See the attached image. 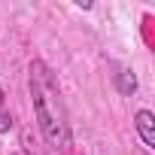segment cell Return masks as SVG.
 I'll return each mask as SVG.
<instances>
[{
  "instance_id": "cell-1",
  "label": "cell",
  "mask_w": 155,
  "mask_h": 155,
  "mask_svg": "<svg viewBox=\"0 0 155 155\" xmlns=\"http://www.w3.org/2000/svg\"><path fill=\"white\" fill-rule=\"evenodd\" d=\"M31 101H34V113H37V125L46 137V143L52 149H64L67 146V119L61 110V91L52 70L43 61L31 64Z\"/></svg>"
},
{
  "instance_id": "cell-2",
  "label": "cell",
  "mask_w": 155,
  "mask_h": 155,
  "mask_svg": "<svg viewBox=\"0 0 155 155\" xmlns=\"http://www.w3.org/2000/svg\"><path fill=\"white\" fill-rule=\"evenodd\" d=\"M134 128H137L143 146L152 152V149H155V113H152V110H137V116H134Z\"/></svg>"
},
{
  "instance_id": "cell-3",
  "label": "cell",
  "mask_w": 155,
  "mask_h": 155,
  "mask_svg": "<svg viewBox=\"0 0 155 155\" xmlns=\"http://www.w3.org/2000/svg\"><path fill=\"white\" fill-rule=\"evenodd\" d=\"M116 91L125 94V97H131V94L137 91V76H134V70H119V73H116Z\"/></svg>"
},
{
  "instance_id": "cell-4",
  "label": "cell",
  "mask_w": 155,
  "mask_h": 155,
  "mask_svg": "<svg viewBox=\"0 0 155 155\" xmlns=\"http://www.w3.org/2000/svg\"><path fill=\"white\" fill-rule=\"evenodd\" d=\"M9 131H12V116L0 110V134H9Z\"/></svg>"
},
{
  "instance_id": "cell-5",
  "label": "cell",
  "mask_w": 155,
  "mask_h": 155,
  "mask_svg": "<svg viewBox=\"0 0 155 155\" xmlns=\"http://www.w3.org/2000/svg\"><path fill=\"white\" fill-rule=\"evenodd\" d=\"M3 101H6V91H3V85H0V110H3Z\"/></svg>"
}]
</instances>
